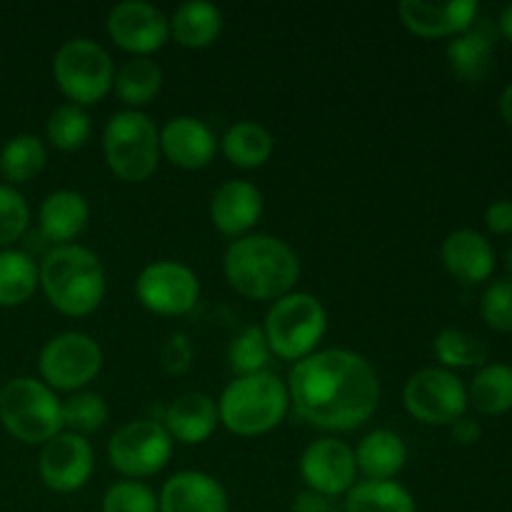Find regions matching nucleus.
<instances>
[{
  "instance_id": "f257e3e1",
  "label": "nucleus",
  "mask_w": 512,
  "mask_h": 512,
  "mask_svg": "<svg viewBox=\"0 0 512 512\" xmlns=\"http://www.w3.org/2000/svg\"><path fill=\"white\" fill-rule=\"evenodd\" d=\"M285 385L290 405L305 423L335 433L365 425L380 403V380L373 365L343 348L298 360Z\"/></svg>"
},
{
  "instance_id": "f03ea898",
  "label": "nucleus",
  "mask_w": 512,
  "mask_h": 512,
  "mask_svg": "<svg viewBox=\"0 0 512 512\" xmlns=\"http://www.w3.org/2000/svg\"><path fill=\"white\" fill-rule=\"evenodd\" d=\"M230 288L250 300H280L300 278L298 253L273 235H245L230 243L223 258Z\"/></svg>"
},
{
  "instance_id": "7ed1b4c3",
  "label": "nucleus",
  "mask_w": 512,
  "mask_h": 512,
  "mask_svg": "<svg viewBox=\"0 0 512 512\" xmlns=\"http://www.w3.org/2000/svg\"><path fill=\"white\" fill-rule=\"evenodd\" d=\"M40 288L58 313L85 318L105 298V270L93 250L83 245H55L38 265Z\"/></svg>"
},
{
  "instance_id": "20e7f679",
  "label": "nucleus",
  "mask_w": 512,
  "mask_h": 512,
  "mask_svg": "<svg viewBox=\"0 0 512 512\" xmlns=\"http://www.w3.org/2000/svg\"><path fill=\"white\" fill-rule=\"evenodd\" d=\"M290 408L288 385L278 375H238L218 400V418L230 433L255 438L278 428Z\"/></svg>"
},
{
  "instance_id": "39448f33",
  "label": "nucleus",
  "mask_w": 512,
  "mask_h": 512,
  "mask_svg": "<svg viewBox=\"0 0 512 512\" xmlns=\"http://www.w3.org/2000/svg\"><path fill=\"white\" fill-rule=\"evenodd\" d=\"M0 423L20 443L45 445L63 433V400L43 380H8L0 388Z\"/></svg>"
},
{
  "instance_id": "423d86ee",
  "label": "nucleus",
  "mask_w": 512,
  "mask_h": 512,
  "mask_svg": "<svg viewBox=\"0 0 512 512\" xmlns=\"http://www.w3.org/2000/svg\"><path fill=\"white\" fill-rule=\"evenodd\" d=\"M103 153L108 168L125 183H143L160 160V130L140 110L110 115L103 130Z\"/></svg>"
},
{
  "instance_id": "0eeeda50",
  "label": "nucleus",
  "mask_w": 512,
  "mask_h": 512,
  "mask_svg": "<svg viewBox=\"0 0 512 512\" xmlns=\"http://www.w3.org/2000/svg\"><path fill=\"white\" fill-rule=\"evenodd\" d=\"M270 353L283 360H303L315 353L328 330V313L310 293H288L270 305L265 315Z\"/></svg>"
},
{
  "instance_id": "6e6552de",
  "label": "nucleus",
  "mask_w": 512,
  "mask_h": 512,
  "mask_svg": "<svg viewBox=\"0 0 512 512\" xmlns=\"http://www.w3.org/2000/svg\"><path fill=\"white\" fill-rule=\"evenodd\" d=\"M53 78L73 105H95L113 90L115 68L108 50L88 38L65 40L53 58Z\"/></svg>"
},
{
  "instance_id": "1a4fd4ad",
  "label": "nucleus",
  "mask_w": 512,
  "mask_h": 512,
  "mask_svg": "<svg viewBox=\"0 0 512 512\" xmlns=\"http://www.w3.org/2000/svg\"><path fill=\"white\" fill-rule=\"evenodd\" d=\"M405 410L423 425H453L468 413V388L445 368H423L405 383Z\"/></svg>"
},
{
  "instance_id": "9d476101",
  "label": "nucleus",
  "mask_w": 512,
  "mask_h": 512,
  "mask_svg": "<svg viewBox=\"0 0 512 512\" xmlns=\"http://www.w3.org/2000/svg\"><path fill=\"white\" fill-rule=\"evenodd\" d=\"M103 368V350L90 335L70 330L50 338L38 358V370L50 390H80Z\"/></svg>"
},
{
  "instance_id": "9b49d317",
  "label": "nucleus",
  "mask_w": 512,
  "mask_h": 512,
  "mask_svg": "<svg viewBox=\"0 0 512 512\" xmlns=\"http://www.w3.org/2000/svg\"><path fill=\"white\" fill-rule=\"evenodd\" d=\"M173 438L163 423L155 420H135L115 430L108 443V460L120 475L130 480L150 478L170 463Z\"/></svg>"
},
{
  "instance_id": "f8f14e48",
  "label": "nucleus",
  "mask_w": 512,
  "mask_h": 512,
  "mask_svg": "<svg viewBox=\"0 0 512 512\" xmlns=\"http://www.w3.org/2000/svg\"><path fill=\"white\" fill-rule=\"evenodd\" d=\"M135 298L145 310L165 318L185 315L198 305L200 280L178 260H155L135 278Z\"/></svg>"
},
{
  "instance_id": "ddd939ff",
  "label": "nucleus",
  "mask_w": 512,
  "mask_h": 512,
  "mask_svg": "<svg viewBox=\"0 0 512 512\" xmlns=\"http://www.w3.org/2000/svg\"><path fill=\"white\" fill-rule=\"evenodd\" d=\"M108 35L133 58H148L170 40V20L145 0H123L108 13Z\"/></svg>"
},
{
  "instance_id": "4468645a",
  "label": "nucleus",
  "mask_w": 512,
  "mask_h": 512,
  "mask_svg": "<svg viewBox=\"0 0 512 512\" xmlns=\"http://www.w3.org/2000/svg\"><path fill=\"white\" fill-rule=\"evenodd\" d=\"M95 455L83 435L63 430L43 445L38 458V473L45 488L53 493H75L93 478Z\"/></svg>"
},
{
  "instance_id": "2eb2a0df",
  "label": "nucleus",
  "mask_w": 512,
  "mask_h": 512,
  "mask_svg": "<svg viewBox=\"0 0 512 512\" xmlns=\"http://www.w3.org/2000/svg\"><path fill=\"white\" fill-rule=\"evenodd\" d=\"M300 475L308 490L328 498L345 495L355 485L358 475L353 448L335 438L315 440L300 455Z\"/></svg>"
},
{
  "instance_id": "dca6fc26",
  "label": "nucleus",
  "mask_w": 512,
  "mask_h": 512,
  "mask_svg": "<svg viewBox=\"0 0 512 512\" xmlns=\"http://www.w3.org/2000/svg\"><path fill=\"white\" fill-rule=\"evenodd\" d=\"M478 13V0H450V3L403 0L398 5L403 25L420 38H455L475 23Z\"/></svg>"
},
{
  "instance_id": "f3484780",
  "label": "nucleus",
  "mask_w": 512,
  "mask_h": 512,
  "mask_svg": "<svg viewBox=\"0 0 512 512\" xmlns=\"http://www.w3.org/2000/svg\"><path fill=\"white\" fill-rule=\"evenodd\" d=\"M218 140L208 123L193 115H178L160 130V153L183 170H200L210 165Z\"/></svg>"
},
{
  "instance_id": "a211bd4d",
  "label": "nucleus",
  "mask_w": 512,
  "mask_h": 512,
  "mask_svg": "<svg viewBox=\"0 0 512 512\" xmlns=\"http://www.w3.org/2000/svg\"><path fill=\"white\" fill-rule=\"evenodd\" d=\"M263 215V193L248 180H228L210 200V220L228 238H245Z\"/></svg>"
},
{
  "instance_id": "6ab92c4d",
  "label": "nucleus",
  "mask_w": 512,
  "mask_h": 512,
  "mask_svg": "<svg viewBox=\"0 0 512 512\" xmlns=\"http://www.w3.org/2000/svg\"><path fill=\"white\" fill-rule=\"evenodd\" d=\"M158 512H228V493L213 475L183 470L165 480Z\"/></svg>"
},
{
  "instance_id": "aec40b11",
  "label": "nucleus",
  "mask_w": 512,
  "mask_h": 512,
  "mask_svg": "<svg viewBox=\"0 0 512 512\" xmlns=\"http://www.w3.org/2000/svg\"><path fill=\"white\" fill-rule=\"evenodd\" d=\"M443 265L463 283H483L495 270V250L483 233L473 228L453 230L443 240Z\"/></svg>"
},
{
  "instance_id": "412c9836",
  "label": "nucleus",
  "mask_w": 512,
  "mask_h": 512,
  "mask_svg": "<svg viewBox=\"0 0 512 512\" xmlns=\"http://www.w3.org/2000/svg\"><path fill=\"white\" fill-rule=\"evenodd\" d=\"M218 405L205 393H185L165 408L163 428L178 443L200 445L218 428Z\"/></svg>"
},
{
  "instance_id": "4be33fe9",
  "label": "nucleus",
  "mask_w": 512,
  "mask_h": 512,
  "mask_svg": "<svg viewBox=\"0 0 512 512\" xmlns=\"http://www.w3.org/2000/svg\"><path fill=\"white\" fill-rule=\"evenodd\" d=\"M90 220V205L78 190H55L43 200L38 213L40 235L48 243L68 245L78 238Z\"/></svg>"
},
{
  "instance_id": "5701e85b",
  "label": "nucleus",
  "mask_w": 512,
  "mask_h": 512,
  "mask_svg": "<svg viewBox=\"0 0 512 512\" xmlns=\"http://www.w3.org/2000/svg\"><path fill=\"white\" fill-rule=\"evenodd\" d=\"M448 63L465 83H478L488 75L495 55V33L488 25H470L448 43Z\"/></svg>"
},
{
  "instance_id": "b1692460",
  "label": "nucleus",
  "mask_w": 512,
  "mask_h": 512,
  "mask_svg": "<svg viewBox=\"0 0 512 512\" xmlns=\"http://www.w3.org/2000/svg\"><path fill=\"white\" fill-rule=\"evenodd\" d=\"M353 453L355 465L368 480H393L408 463V445L393 430H373Z\"/></svg>"
},
{
  "instance_id": "393cba45",
  "label": "nucleus",
  "mask_w": 512,
  "mask_h": 512,
  "mask_svg": "<svg viewBox=\"0 0 512 512\" xmlns=\"http://www.w3.org/2000/svg\"><path fill=\"white\" fill-rule=\"evenodd\" d=\"M223 33V13L205 0H188L170 18V38L183 48H208Z\"/></svg>"
},
{
  "instance_id": "a878e982",
  "label": "nucleus",
  "mask_w": 512,
  "mask_h": 512,
  "mask_svg": "<svg viewBox=\"0 0 512 512\" xmlns=\"http://www.w3.org/2000/svg\"><path fill=\"white\" fill-rule=\"evenodd\" d=\"M220 148L235 168L255 170L268 163L275 150V140L265 125L243 120V123L230 125L228 133L220 140Z\"/></svg>"
},
{
  "instance_id": "bb28decb",
  "label": "nucleus",
  "mask_w": 512,
  "mask_h": 512,
  "mask_svg": "<svg viewBox=\"0 0 512 512\" xmlns=\"http://www.w3.org/2000/svg\"><path fill=\"white\" fill-rule=\"evenodd\" d=\"M468 405L483 415L512 410V365L485 363L468 385Z\"/></svg>"
},
{
  "instance_id": "cd10ccee",
  "label": "nucleus",
  "mask_w": 512,
  "mask_h": 512,
  "mask_svg": "<svg viewBox=\"0 0 512 512\" xmlns=\"http://www.w3.org/2000/svg\"><path fill=\"white\" fill-rule=\"evenodd\" d=\"M343 512H418L413 495L395 480H363L345 493Z\"/></svg>"
},
{
  "instance_id": "c85d7f7f",
  "label": "nucleus",
  "mask_w": 512,
  "mask_h": 512,
  "mask_svg": "<svg viewBox=\"0 0 512 512\" xmlns=\"http://www.w3.org/2000/svg\"><path fill=\"white\" fill-rule=\"evenodd\" d=\"M38 285V265L25 250H0V308L28 303Z\"/></svg>"
},
{
  "instance_id": "c756f323",
  "label": "nucleus",
  "mask_w": 512,
  "mask_h": 512,
  "mask_svg": "<svg viewBox=\"0 0 512 512\" xmlns=\"http://www.w3.org/2000/svg\"><path fill=\"white\" fill-rule=\"evenodd\" d=\"M48 150L38 135H15L0 150V178L5 185H23L45 168Z\"/></svg>"
},
{
  "instance_id": "7c9ffc66",
  "label": "nucleus",
  "mask_w": 512,
  "mask_h": 512,
  "mask_svg": "<svg viewBox=\"0 0 512 512\" xmlns=\"http://www.w3.org/2000/svg\"><path fill=\"white\" fill-rule=\"evenodd\" d=\"M113 88L118 98L130 110H138L140 105H148L163 88V70L150 58H130L123 68L115 73Z\"/></svg>"
},
{
  "instance_id": "2f4dec72",
  "label": "nucleus",
  "mask_w": 512,
  "mask_h": 512,
  "mask_svg": "<svg viewBox=\"0 0 512 512\" xmlns=\"http://www.w3.org/2000/svg\"><path fill=\"white\" fill-rule=\"evenodd\" d=\"M435 355L443 363L445 370L450 368H483L488 363V345L473 333L460 328L440 330L433 343Z\"/></svg>"
},
{
  "instance_id": "473e14b6",
  "label": "nucleus",
  "mask_w": 512,
  "mask_h": 512,
  "mask_svg": "<svg viewBox=\"0 0 512 512\" xmlns=\"http://www.w3.org/2000/svg\"><path fill=\"white\" fill-rule=\"evenodd\" d=\"M45 133H48V140L55 148L73 153V150H80L88 143L90 133H93V123H90V115L80 105L65 103L50 113L48 123H45Z\"/></svg>"
},
{
  "instance_id": "72a5a7b5",
  "label": "nucleus",
  "mask_w": 512,
  "mask_h": 512,
  "mask_svg": "<svg viewBox=\"0 0 512 512\" xmlns=\"http://www.w3.org/2000/svg\"><path fill=\"white\" fill-rule=\"evenodd\" d=\"M230 368L238 375L263 373L270 360V345L265 338V330L258 325H248L233 338L228 348Z\"/></svg>"
},
{
  "instance_id": "f704fd0d",
  "label": "nucleus",
  "mask_w": 512,
  "mask_h": 512,
  "mask_svg": "<svg viewBox=\"0 0 512 512\" xmlns=\"http://www.w3.org/2000/svg\"><path fill=\"white\" fill-rule=\"evenodd\" d=\"M110 418V408L103 395L75 393L63 403V430L75 435L95 433Z\"/></svg>"
},
{
  "instance_id": "c9c22d12",
  "label": "nucleus",
  "mask_w": 512,
  "mask_h": 512,
  "mask_svg": "<svg viewBox=\"0 0 512 512\" xmlns=\"http://www.w3.org/2000/svg\"><path fill=\"white\" fill-rule=\"evenodd\" d=\"M103 512H158V495L140 480H120L105 490Z\"/></svg>"
},
{
  "instance_id": "e433bc0d",
  "label": "nucleus",
  "mask_w": 512,
  "mask_h": 512,
  "mask_svg": "<svg viewBox=\"0 0 512 512\" xmlns=\"http://www.w3.org/2000/svg\"><path fill=\"white\" fill-rule=\"evenodd\" d=\"M30 223V208L25 203L23 193L15 190L13 185L0 183V245L18 243L25 235Z\"/></svg>"
},
{
  "instance_id": "4c0bfd02",
  "label": "nucleus",
  "mask_w": 512,
  "mask_h": 512,
  "mask_svg": "<svg viewBox=\"0 0 512 512\" xmlns=\"http://www.w3.org/2000/svg\"><path fill=\"white\" fill-rule=\"evenodd\" d=\"M480 315L485 325L498 333H512V278H498L480 298Z\"/></svg>"
},
{
  "instance_id": "58836bf2",
  "label": "nucleus",
  "mask_w": 512,
  "mask_h": 512,
  "mask_svg": "<svg viewBox=\"0 0 512 512\" xmlns=\"http://www.w3.org/2000/svg\"><path fill=\"white\" fill-rule=\"evenodd\" d=\"M160 365L165 373L170 375H183L188 373L193 365V343L185 333L168 335V340L160 348Z\"/></svg>"
},
{
  "instance_id": "ea45409f",
  "label": "nucleus",
  "mask_w": 512,
  "mask_h": 512,
  "mask_svg": "<svg viewBox=\"0 0 512 512\" xmlns=\"http://www.w3.org/2000/svg\"><path fill=\"white\" fill-rule=\"evenodd\" d=\"M485 225L490 233L495 235H510L512 233V200H493L485 208Z\"/></svg>"
},
{
  "instance_id": "a19ab883",
  "label": "nucleus",
  "mask_w": 512,
  "mask_h": 512,
  "mask_svg": "<svg viewBox=\"0 0 512 512\" xmlns=\"http://www.w3.org/2000/svg\"><path fill=\"white\" fill-rule=\"evenodd\" d=\"M293 512H338V505H335V498L320 495L315 490H303L295 495Z\"/></svg>"
},
{
  "instance_id": "79ce46f5",
  "label": "nucleus",
  "mask_w": 512,
  "mask_h": 512,
  "mask_svg": "<svg viewBox=\"0 0 512 512\" xmlns=\"http://www.w3.org/2000/svg\"><path fill=\"white\" fill-rule=\"evenodd\" d=\"M450 435H453L455 443L475 445L480 440V435H483V428H480V423L475 418L463 415V418H458L453 425H450Z\"/></svg>"
},
{
  "instance_id": "37998d69",
  "label": "nucleus",
  "mask_w": 512,
  "mask_h": 512,
  "mask_svg": "<svg viewBox=\"0 0 512 512\" xmlns=\"http://www.w3.org/2000/svg\"><path fill=\"white\" fill-rule=\"evenodd\" d=\"M498 110H500V115H503L505 123L512 125V83L505 85V90H503V93H500Z\"/></svg>"
},
{
  "instance_id": "c03bdc74",
  "label": "nucleus",
  "mask_w": 512,
  "mask_h": 512,
  "mask_svg": "<svg viewBox=\"0 0 512 512\" xmlns=\"http://www.w3.org/2000/svg\"><path fill=\"white\" fill-rule=\"evenodd\" d=\"M498 30H500V35H505V38L512 43V3H508L503 10H500Z\"/></svg>"
},
{
  "instance_id": "a18cd8bd",
  "label": "nucleus",
  "mask_w": 512,
  "mask_h": 512,
  "mask_svg": "<svg viewBox=\"0 0 512 512\" xmlns=\"http://www.w3.org/2000/svg\"><path fill=\"white\" fill-rule=\"evenodd\" d=\"M505 263H508V270H510V278H512V245L508 248V255H505Z\"/></svg>"
},
{
  "instance_id": "49530a36",
  "label": "nucleus",
  "mask_w": 512,
  "mask_h": 512,
  "mask_svg": "<svg viewBox=\"0 0 512 512\" xmlns=\"http://www.w3.org/2000/svg\"><path fill=\"white\" fill-rule=\"evenodd\" d=\"M510 200H512V198H510Z\"/></svg>"
}]
</instances>
